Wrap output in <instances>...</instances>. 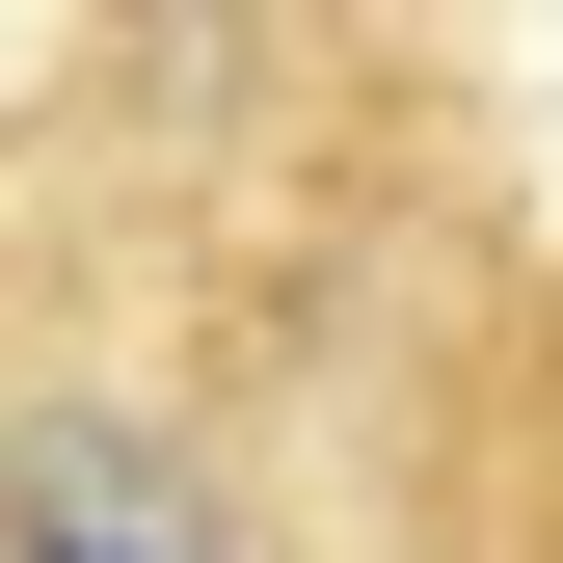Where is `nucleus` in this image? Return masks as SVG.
<instances>
[{"mask_svg": "<svg viewBox=\"0 0 563 563\" xmlns=\"http://www.w3.org/2000/svg\"><path fill=\"white\" fill-rule=\"evenodd\" d=\"M0 563H216V510L162 483V430H108V402H54V430L0 456Z\"/></svg>", "mask_w": 563, "mask_h": 563, "instance_id": "obj_1", "label": "nucleus"}]
</instances>
